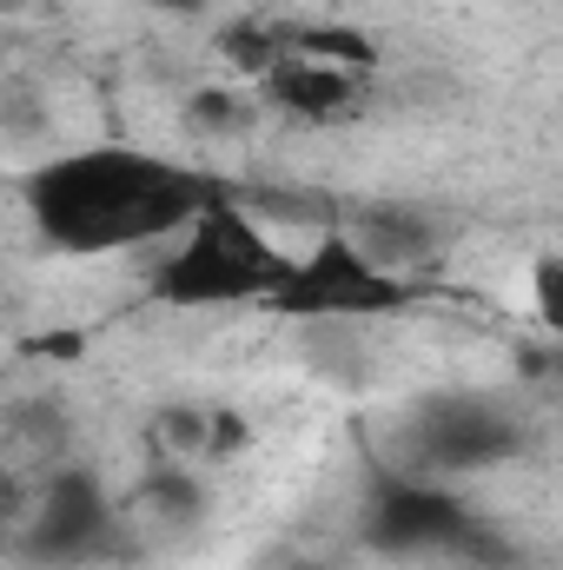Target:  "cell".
Returning a JSON list of instances; mask_svg holds the SVG:
<instances>
[{"label":"cell","instance_id":"6da1fadb","mask_svg":"<svg viewBox=\"0 0 563 570\" xmlns=\"http://www.w3.org/2000/svg\"><path fill=\"white\" fill-rule=\"evenodd\" d=\"M226 186L206 179L199 166H179L146 146H73L40 159L20 179L27 219L40 246L67 259H107V253H140L159 239H179Z\"/></svg>","mask_w":563,"mask_h":570},{"label":"cell","instance_id":"7a4b0ae2","mask_svg":"<svg viewBox=\"0 0 563 570\" xmlns=\"http://www.w3.org/2000/svg\"><path fill=\"white\" fill-rule=\"evenodd\" d=\"M292 273V253L259 226V213L239 193H219L159 259L152 292L179 312H213V305H266Z\"/></svg>","mask_w":563,"mask_h":570},{"label":"cell","instance_id":"3957f363","mask_svg":"<svg viewBox=\"0 0 563 570\" xmlns=\"http://www.w3.org/2000/svg\"><path fill=\"white\" fill-rule=\"evenodd\" d=\"M358 538L378 551V558H457V564L477 570H511L517 551L444 484H431L424 471H378L365 484V504H358Z\"/></svg>","mask_w":563,"mask_h":570},{"label":"cell","instance_id":"277c9868","mask_svg":"<svg viewBox=\"0 0 563 570\" xmlns=\"http://www.w3.org/2000/svg\"><path fill=\"white\" fill-rule=\"evenodd\" d=\"M424 285L378 266L352 226H318V239L292 259L285 285L266 298L273 318H305V325H338V318H385L405 312Z\"/></svg>","mask_w":563,"mask_h":570},{"label":"cell","instance_id":"5b68a950","mask_svg":"<svg viewBox=\"0 0 563 570\" xmlns=\"http://www.w3.org/2000/svg\"><path fill=\"white\" fill-rule=\"evenodd\" d=\"M13 544L33 570H93L127 551V511L87 464H47L27 511L13 518Z\"/></svg>","mask_w":563,"mask_h":570},{"label":"cell","instance_id":"8992f818","mask_svg":"<svg viewBox=\"0 0 563 570\" xmlns=\"http://www.w3.org/2000/svg\"><path fill=\"white\" fill-rule=\"evenodd\" d=\"M405 444H412L418 471H491V464H511L517 451H531L524 425L497 399H477V392H437V399L412 405Z\"/></svg>","mask_w":563,"mask_h":570},{"label":"cell","instance_id":"52a82bcc","mask_svg":"<svg viewBox=\"0 0 563 570\" xmlns=\"http://www.w3.org/2000/svg\"><path fill=\"white\" fill-rule=\"evenodd\" d=\"M365 67H345V60H318L305 47H292V27H285V53L259 73V100L285 114V120H305V127H332L345 114H358L365 100Z\"/></svg>","mask_w":563,"mask_h":570},{"label":"cell","instance_id":"ba28073f","mask_svg":"<svg viewBox=\"0 0 563 570\" xmlns=\"http://www.w3.org/2000/svg\"><path fill=\"white\" fill-rule=\"evenodd\" d=\"M352 233H358V246H365L378 266H392V273H405V279H418V266H431L437 246H444V233H437V219H431L424 206H365Z\"/></svg>","mask_w":563,"mask_h":570},{"label":"cell","instance_id":"9c48e42d","mask_svg":"<svg viewBox=\"0 0 563 570\" xmlns=\"http://www.w3.org/2000/svg\"><path fill=\"white\" fill-rule=\"evenodd\" d=\"M134 511H140L159 538H186V531H199V518H206V491H199V478H192L186 464H159L140 484Z\"/></svg>","mask_w":563,"mask_h":570},{"label":"cell","instance_id":"30bf717a","mask_svg":"<svg viewBox=\"0 0 563 570\" xmlns=\"http://www.w3.org/2000/svg\"><path fill=\"white\" fill-rule=\"evenodd\" d=\"M531 305H537V325L563 345V253H544L531 266Z\"/></svg>","mask_w":563,"mask_h":570},{"label":"cell","instance_id":"8fae6325","mask_svg":"<svg viewBox=\"0 0 563 570\" xmlns=\"http://www.w3.org/2000/svg\"><path fill=\"white\" fill-rule=\"evenodd\" d=\"M186 120L206 127V134H233V120H246V107H239L233 94H199V100L186 107Z\"/></svg>","mask_w":563,"mask_h":570},{"label":"cell","instance_id":"7c38bea8","mask_svg":"<svg viewBox=\"0 0 563 570\" xmlns=\"http://www.w3.org/2000/svg\"><path fill=\"white\" fill-rule=\"evenodd\" d=\"M152 7H166V13H206V7H219V0H152Z\"/></svg>","mask_w":563,"mask_h":570},{"label":"cell","instance_id":"4fadbf2b","mask_svg":"<svg viewBox=\"0 0 563 570\" xmlns=\"http://www.w3.org/2000/svg\"><path fill=\"white\" fill-rule=\"evenodd\" d=\"M424 570H477V564H457V558H431Z\"/></svg>","mask_w":563,"mask_h":570}]
</instances>
